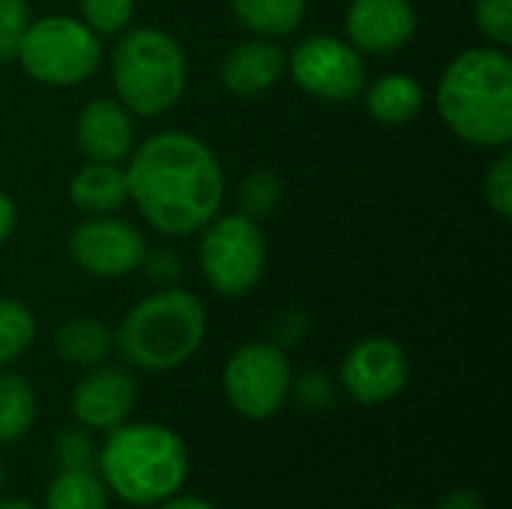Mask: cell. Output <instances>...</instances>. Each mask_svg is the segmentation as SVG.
<instances>
[{
	"label": "cell",
	"mask_w": 512,
	"mask_h": 509,
	"mask_svg": "<svg viewBox=\"0 0 512 509\" xmlns=\"http://www.w3.org/2000/svg\"><path fill=\"white\" fill-rule=\"evenodd\" d=\"M129 201L165 237L198 234L225 201V171L207 141L162 129L144 138L126 168Z\"/></svg>",
	"instance_id": "6da1fadb"
},
{
	"label": "cell",
	"mask_w": 512,
	"mask_h": 509,
	"mask_svg": "<svg viewBox=\"0 0 512 509\" xmlns=\"http://www.w3.org/2000/svg\"><path fill=\"white\" fill-rule=\"evenodd\" d=\"M444 126L471 147L501 150L512 138V60L507 48L459 51L435 87Z\"/></svg>",
	"instance_id": "7a4b0ae2"
},
{
	"label": "cell",
	"mask_w": 512,
	"mask_h": 509,
	"mask_svg": "<svg viewBox=\"0 0 512 509\" xmlns=\"http://www.w3.org/2000/svg\"><path fill=\"white\" fill-rule=\"evenodd\" d=\"M96 474L108 495L129 507H156L186 486V441L159 423H123L108 432L99 447Z\"/></svg>",
	"instance_id": "3957f363"
},
{
	"label": "cell",
	"mask_w": 512,
	"mask_h": 509,
	"mask_svg": "<svg viewBox=\"0 0 512 509\" xmlns=\"http://www.w3.org/2000/svg\"><path fill=\"white\" fill-rule=\"evenodd\" d=\"M207 339V306L186 288H156L114 330V351L129 369L165 375L189 363Z\"/></svg>",
	"instance_id": "277c9868"
},
{
	"label": "cell",
	"mask_w": 512,
	"mask_h": 509,
	"mask_svg": "<svg viewBox=\"0 0 512 509\" xmlns=\"http://www.w3.org/2000/svg\"><path fill=\"white\" fill-rule=\"evenodd\" d=\"M183 45L159 27H126L111 48L114 99L132 117H162L186 93Z\"/></svg>",
	"instance_id": "5b68a950"
},
{
	"label": "cell",
	"mask_w": 512,
	"mask_h": 509,
	"mask_svg": "<svg viewBox=\"0 0 512 509\" xmlns=\"http://www.w3.org/2000/svg\"><path fill=\"white\" fill-rule=\"evenodd\" d=\"M15 60L45 87H75L102 66V39L75 15H42L21 33Z\"/></svg>",
	"instance_id": "8992f818"
},
{
	"label": "cell",
	"mask_w": 512,
	"mask_h": 509,
	"mask_svg": "<svg viewBox=\"0 0 512 509\" xmlns=\"http://www.w3.org/2000/svg\"><path fill=\"white\" fill-rule=\"evenodd\" d=\"M198 264L219 297L237 300L252 294L267 270V237L261 222L243 213H216L201 228Z\"/></svg>",
	"instance_id": "52a82bcc"
},
{
	"label": "cell",
	"mask_w": 512,
	"mask_h": 509,
	"mask_svg": "<svg viewBox=\"0 0 512 509\" xmlns=\"http://www.w3.org/2000/svg\"><path fill=\"white\" fill-rule=\"evenodd\" d=\"M285 72L306 96L327 105H348L360 99L369 84L363 54L348 39L330 33L300 39L297 48L288 51Z\"/></svg>",
	"instance_id": "ba28073f"
},
{
	"label": "cell",
	"mask_w": 512,
	"mask_h": 509,
	"mask_svg": "<svg viewBox=\"0 0 512 509\" xmlns=\"http://www.w3.org/2000/svg\"><path fill=\"white\" fill-rule=\"evenodd\" d=\"M291 381L288 354L273 342L240 345L222 372L225 399L246 420H270L279 414L291 396Z\"/></svg>",
	"instance_id": "9c48e42d"
},
{
	"label": "cell",
	"mask_w": 512,
	"mask_h": 509,
	"mask_svg": "<svg viewBox=\"0 0 512 509\" xmlns=\"http://www.w3.org/2000/svg\"><path fill=\"white\" fill-rule=\"evenodd\" d=\"M66 252L72 264L93 279H123L138 270L147 237L135 222L117 213L87 216L69 231Z\"/></svg>",
	"instance_id": "30bf717a"
},
{
	"label": "cell",
	"mask_w": 512,
	"mask_h": 509,
	"mask_svg": "<svg viewBox=\"0 0 512 509\" xmlns=\"http://www.w3.org/2000/svg\"><path fill=\"white\" fill-rule=\"evenodd\" d=\"M345 393L366 408L393 402L411 378V363L405 348L387 336H369L348 348L339 366Z\"/></svg>",
	"instance_id": "8fae6325"
},
{
	"label": "cell",
	"mask_w": 512,
	"mask_h": 509,
	"mask_svg": "<svg viewBox=\"0 0 512 509\" xmlns=\"http://www.w3.org/2000/svg\"><path fill=\"white\" fill-rule=\"evenodd\" d=\"M138 384L123 366L99 363L90 366L72 387L69 411L78 426L90 432H111L123 426L135 408Z\"/></svg>",
	"instance_id": "7c38bea8"
},
{
	"label": "cell",
	"mask_w": 512,
	"mask_h": 509,
	"mask_svg": "<svg viewBox=\"0 0 512 509\" xmlns=\"http://www.w3.org/2000/svg\"><path fill=\"white\" fill-rule=\"evenodd\" d=\"M345 33L363 57H387L414 39L417 9L411 0H351Z\"/></svg>",
	"instance_id": "4fadbf2b"
},
{
	"label": "cell",
	"mask_w": 512,
	"mask_h": 509,
	"mask_svg": "<svg viewBox=\"0 0 512 509\" xmlns=\"http://www.w3.org/2000/svg\"><path fill=\"white\" fill-rule=\"evenodd\" d=\"M75 144L87 162H126L135 150L132 114L117 99H90L75 117Z\"/></svg>",
	"instance_id": "5bb4252c"
},
{
	"label": "cell",
	"mask_w": 512,
	"mask_h": 509,
	"mask_svg": "<svg viewBox=\"0 0 512 509\" xmlns=\"http://www.w3.org/2000/svg\"><path fill=\"white\" fill-rule=\"evenodd\" d=\"M285 66H288V51L276 39L252 36L237 42L225 54L219 66V81L228 93L240 99H255L279 84Z\"/></svg>",
	"instance_id": "9a60e30c"
},
{
	"label": "cell",
	"mask_w": 512,
	"mask_h": 509,
	"mask_svg": "<svg viewBox=\"0 0 512 509\" xmlns=\"http://www.w3.org/2000/svg\"><path fill=\"white\" fill-rule=\"evenodd\" d=\"M69 201L84 216L117 213L129 201L126 168L114 162H87L69 180Z\"/></svg>",
	"instance_id": "2e32d148"
},
{
	"label": "cell",
	"mask_w": 512,
	"mask_h": 509,
	"mask_svg": "<svg viewBox=\"0 0 512 509\" xmlns=\"http://www.w3.org/2000/svg\"><path fill=\"white\" fill-rule=\"evenodd\" d=\"M363 102H366V111L381 126L399 129V126H408L411 120H417L423 114L426 90L408 72H390V75H381L363 87Z\"/></svg>",
	"instance_id": "e0dca14e"
},
{
	"label": "cell",
	"mask_w": 512,
	"mask_h": 509,
	"mask_svg": "<svg viewBox=\"0 0 512 509\" xmlns=\"http://www.w3.org/2000/svg\"><path fill=\"white\" fill-rule=\"evenodd\" d=\"M54 354L78 369L108 363L114 354V330L99 318H69L54 330Z\"/></svg>",
	"instance_id": "ac0fdd59"
},
{
	"label": "cell",
	"mask_w": 512,
	"mask_h": 509,
	"mask_svg": "<svg viewBox=\"0 0 512 509\" xmlns=\"http://www.w3.org/2000/svg\"><path fill=\"white\" fill-rule=\"evenodd\" d=\"M234 18L252 33L267 39H282L294 33L309 9V0H228Z\"/></svg>",
	"instance_id": "d6986e66"
},
{
	"label": "cell",
	"mask_w": 512,
	"mask_h": 509,
	"mask_svg": "<svg viewBox=\"0 0 512 509\" xmlns=\"http://www.w3.org/2000/svg\"><path fill=\"white\" fill-rule=\"evenodd\" d=\"M36 423V390L24 375L0 372V444L21 441Z\"/></svg>",
	"instance_id": "ffe728a7"
},
{
	"label": "cell",
	"mask_w": 512,
	"mask_h": 509,
	"mask_svg": "<svg viewBox=\"0 0 512 509\" xmlns=\"http://www.w3.org/2000/svg\"><path fill=\"white\" fill-rule=\"evenodd\" d=\"M45 509H108V489L96 471H57L45 489Z\"/></svg>",
	"instance_id": "44dd1931"
},
{
	"label": "cell",
	"mask_w": 512,
	"mask_h": 509,
	"mask_svg": "<svg viewBox=\"0 0 512 509\" xmlns=\"http://www.w3.org/2000/svg\"><path fill=\"white\" fill-rule=\"evenodd\" d=\"M36 339L33 309L15 297H0V369H9Z\"/></svg>",
	"instance_id": "7402d4cb"
},
{
	"label": "cell",
	"mask_w": 512,
	"mask_h": 509,
	"mask_svg": "<svg viewBox=\"0 0 512 509\" xmlns=\"http://www.w3.org/2000/svg\"><path fill=\"white\" fill-rule=\"evenodd\" d=\"M285 186L273 171H252L237 189V213L261 222L282 204Z\"/></svg>",
	"instance_id": "603a6c76"
},
{
	"label": "cell",
	"mask_w": 512,
	"mask_h": 509,
	"mask_svg": "<svg viewBox=\"0 0 512 509\" xmlns=\"http://www.w3.org/2000/svg\"><path fill=\"white\" fill-rule=\"evenodd\" d=\"M51 459L57 471H96L99 465V444L93 441L90 429L69 426L51 444Z\"/></svg>",
	"instance_id": "cb8c5ba5"
},
{
	"label": "cell",
	"mask_w": 512,
	"mask_h": 509,
	"mask_svg": "<svg viewBox=\"0 0 512 509\" xmlns=\"http://www.w3.org/2000/svg\"><path fill=\"white\" fill-rule=\"evenodd\" d=\"M78 9H81V21L99 39H108V36H120L129 27L135 15V0H78Z\"/></svg>",
	"instance_id": "d4e9b609"
},
{
	"label": "cell",
	"mask_w": 512,
	"mask_h": 509,
	"mask_svg": "<svg viewBox=\"0 0 512 509\" xmlns=\"http://www.w3.org/2000/svg\"><path fill=\"white\" fill-rule=\"evenodd\" d=\"M483 195L486 204L498 213V219H510L512 216V153L507 147H501V153L495 156V162L486 168L483 177Z\"/></svg>",
	"instance_id": "484cf974"
},
{
	"label": "cell",
	"mask_w": 512,
	"mask_h": 509,
	"mask_svg": "<svg viewBox=\"0 0 512 509\" xmlns=\"http://www.w3.org/2000/svg\"><path fill=\"white\" fill-rule=\"evenodd\" d=\"M291 393L297 396V405L309 414H324L336 405L339 387L327 372H306L297 381H291Z\"/></svg>",
	"instance_id": "4316f807"
},
{
	"label": "cell",
	"mask_w": 512,
	"mask_h": 509,
	"mask_svg": "<svg viewBox=\"0 0 512 509\" xmlns=\"http://www.w3.org/2000/svg\"><path fill=\"white\" fill-rule=\"evenodd\" d=\"M477 30L498 48L512 45V0H474Z\"/></svg>",
	"instance_id": "83f0119b"
},
{
	"label": "cell",
	"mask_w": 512,
	"mask_h": 509,
	"mask_svg": "<svg viewBox=\"0 0 512 509\" xmlns=\"http://www.w3.org/2000/svg\"><path fill=\"white\" fill-rule=\"evenodd\" d=\"M138 270H141L144 279L153 282L156 288H171V285H177L180 276H183V261H180V255H177L174 249H168V246H153V249L147 246V252H144Z\"/></svg>",
	"instance_id": "f1b7e54d"
},
{
	"label": "cell",
	"mask_w": 512,
	"mask_h": 509,
	"mask_svg": "<svg viewBox=\"0 0 512 509\" xmlns=\"http://www.w3.org/2000/svg\"><path fill=\"white\" fill-rule=\"evenodd\" d=\"M309 315L303 312V309H285V312H279L276 315V321H273V327H270V342L273 345H279L282 351H288V348H294V345H300L306 336H309Z\"/></svg>",
	"instance_id": "f546056e"
},
{
	"label": "cell",
	"mask_w": 512,
	"mask_h": 509,
	"mask_svg": "<svg viewBox=\"0 0 512 509\" xmlns=\"http://www.w3.org/2000/svg\"><path fill=\"white\" fill-rule=\"evenodd\" d=\"M30 3L27 0H0V36L21 39L30 24Z\"/></svg>",
	"instance_id": "4dcf8cb0"
},
{
	"label": "cell",
	"mask_w": 512,
	"mask_h": 509,
	"mask_svg": "<svg viewBox=\"0 0 512 509\" xmlns=\"http://www.w3.org/2000/svg\"><path fill=\"white\" fill-rule=\"evenodd\" d=\"M435 509H486V501L474 489H450Z\"/></svg>",
	"instance_id": "1f68e13d"
},
{
	"label": "cell",
	"mask_w": 512,
	"mask_h": 509,
	"mask_svg": "<svg viewBox=\"0 0 512 509\" xmlns=\"http://www.w3.org/2000/svg\"><path fill=\"white\" fill-rule=\"evenodd\" d=\"M15 225H18V207L6 192H0V246L12 237Z\"/></svg>",
	"instance_id": "d6a6232c"
},
{
	"label": "cell",
	"mask_w": 512,
	"mask_h": 509,
	"mask_svg": "<svg viewBox=\"0 0 512 509\" xmlns=\"http://www.w3.org/2000/svg\"><path fill=\"white\" fill-rule=\"evenodd\" d=\"M156 509H216L210 501L195 498V495H174L162 504H156Z\"/></svg>",
	"instance_id": "836d02e7"
},
{
	"label": "cell",
	"mask_w": 512,
	"mask_h": 509,
	"mask_svg": "<svg viewBox=\"0 0 512 509\" xmlns=\"http://www.w3.org/2000/svg\"><path fill=\"white\" fill-rule=\"evenodd\" d=\"M0 509H39V507H33V504H27V501H21V498H0Z\"/></svg>",
	"instance_id": "e575fe53"
},
{
	"label": "cell",
	"mask_w": 512,
	"mask_h": 509,
	"mask_svg": "<svg viewBox=\"0 0 512 509\" xmlns=\"http://www.w3.org/2000/svg\"><path fill=\"white\" fill-rule=\"evenodd\" d=\"M6 483H9V471H6V462L0 459V492L6 489Z\"/></svg>",
	"instance_id": "d590c367"
},
{
	"label": "cell",
	"mask_w": 512,
	"mask_h": 509,
	"mask_svg": "<svg viewBox=\"0 0 512 509\" xmlns=\"http://www.w3.org/2000/svg\"><path fill=\"white\" fill-rule=\"evenodd\" d=\"M393 509H414V507H393Z\"/></svg>",
	"instance_id": "8d00e7d4"
}]
</instances>
